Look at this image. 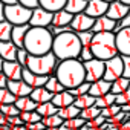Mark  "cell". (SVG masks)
Returning <instances> with one entry per match:
<instances>
[{
	"mask_svg": "<svg viewBox=\"0 0 130 130\" xmlns=\"http://www.w3.org/2000/svg\"><path fill=\"white\" fill-rule=\"evenodd\" d=\"M29 57H31V54L25 49V47H19V52H17V63H20L23 68H26L28 66V61H29Z\"/></svg>",
	"mask_w": 130,
	"mask_h": 130,
	"instance_id": "60d3db41",
	"label": "cell"
},
{
	"mask_svg": "<svg viewBox=\"0 0 130 130\" xmlns=\"http://www.w3.org/2000/svg\"><path fill=\"white\" fill-rule=\"evenodd\" d=\"M118 25L116 20L107 17V15H103V17H98L95 19V25H93V32L95 34H100V32H113L115 26Z\"/></svg>",
	"mask_w": 130,
	"mask_h": 130,
	"instance_id": "2e32d148",
	"label": "cell"
},
{
	"mask_svg": "<svg viewBox=\"0 0 130 130\" xmlns=\"http://www.w3.org/2000/svg\"><path fill=\"white\" fill-rule=\"evenodd\" d=\"M29 29H31V25L14 26L12 35H11V41H12L17 47H25V40H26V34H28Z\"/></svg>",
	"mask_w": 130,
	"mask_h": 130,
	"instance_id": "d6986e66",
	"label": "cell"
},
{
	"mask_svg": "<svg viewBox=\"0 0 130 130\" xmlns=\"http://www.w3.org/2000/svg\"><path fill=\"white\" fill-rule=\"evenodd\" d=\"M128 104H130V103H128Z\"/></svg>",
	"mask_w": 130,
	"mask_h": 130,
	"instance_id": "03108f58",
	"label": "cell"
},
{
	"mask_svg": "<svg viewBox=\"0 0 130 130\" xmlns=\"http://www.w3.org/2000/svg\"><path fill=\"white\" fill-rule=\"evenodd\" d=\"M93 58H95V55H93V52H92L90 46H83V49H81V54H80L78 60H80L81 63H87V61H90V60H93Z\"/></svg>",
	"mask_w": 130,
	"mask_h": 130,
	"instance_id": "b9f144b4",
	"label": "cell"
},
{
	"mask_svg": "<svg viewBox=\"0 0 130 130\" xmlns=\"http://www.w3.org/2000/svg\"><path fill=\"white\" fill-rule=\"evenodd\" d=\"M83 44L78 38L77 32H64L57 37H54V44H52V52L55 57L63 61V60H72L78 58L81 54Z\"/></svg>",
	"mask_w": 130,
	"mask_h": 130,
	"instance_id": "7a4b0ae2",
	"label": "cell"
},
{
	"mask_svg": "<svg viewBox=\"0 0 130 130\" xmlns=\"http://www.w3.org/2000/svg\"><path fill=\"white\" fill-rule=\"evenodd\" d=\"M115 103H116V95H115V93H112V92H109L107 95L96 98L95 106H96V107H100V109H106V107H110V106H112V104H115Z\"/></svg>",
	"mask_w": 130,
	"mask_h": 130,
	"instance_id": "d6a6232c",
	"label": "cell"
},
{
	"mask_svg": "<svg viewBox=\"0 0 130 130\" xmlns=\"http://www.w3.org/2000/svg\"><path fill=\"white\" fill-rule=\"evenodd\" d=\"M66 2L68 0H40V6L51 12H57L66 8Z\"/></svg>",
	"mask_w": 130,
	"mask_h": 130,
	"instance_id": "484cf974",
	"label": "cell"
},
{
	"mask_svg": "<svg viewBox=\"0 0 130 130\" xmlns=\"http://www.w3.org/2000/svg\"><path fill=\"white\" fill-rule=\"evenodd\" d=\"M52 103L58 107V109H64V107H69L75 103V96L71 95L69 90H64V92H60V93H55L54 98H52Z\"/></svg>",
	"mask_w": 130,
	"mask_h": 130,
	"instance_id": "44dd1931",
	"label": "cell"
},
{
	"mask_svg": "<svg viewBox=\"0 0 130 130\" xmlns=\"http://www.w3.org/2000/svg\"><path fill=\"white\" fill-rule=\"evenodd\" d=\"M101 115H103L104 118H112L110 113H109V109H107V107H106V109H101Z\"/></svg>",
	"mask_w": 130,
	"mask_h": 130,
	"instance_id": "680465c9",
	"label": "cell"
},
{
	"mask_svg": "<svg viewBox=\"0 0 130 130\" xmlns=\"http://www.w3.org/2000/svg\"><path fill=\"white\" fill-rule=\"evenodd\" d=\"M109 92H112V83H110V81H106V80L103 78V80H100V81L92 83L89 93H90L92 96H95V98H100V96L107 95Z\"/></svg>",
	"mask_w": 130,
	"mask_h": 130,
	"instance_id": "ffe728a7",
	"label": "cell"
},
{
	"mask_svg": "<svg viewBox=\"0 0 130 130\" xmlns=\"http://www.w3.org/2000/svg\"><path fill=\"white\" fill-rule=\"evenodd\" d=\"M29 96H31L37 104H43V103H49V101H52L54 93H51L46 87H37V89L32 90V93H31Z\"/></svg>",
	"mask_w": 130,
	"mask_h": 130,
	"instance_id": "603a6c76",
	"label": "cell"
},
{
	"mask_svg": "<svg viewBox=\"0 0 130 130\" xmlns=\"http://www.w3.org/2000/svg\"><path fill=\"white\" fill-rule=\"evenodd\" d=\"M101 115V109L100 107H96V106H92V107H89V109H84V110H81V118L84 119V121H93L96 116H100Z\"/></svg>",
	"mask_w": 130,
	"mask_h": 130,
	"instance_id": "e575fe53",
	"label": "cell"
},
{
	"mask_svg": "<svg viewBox=\"0 0 130 130\" xmlns=\"http://www.w3.org/2000/svg\"><path fill=\"white\" fill-rule=\"evenodd\" d=\"M118 25H119L121 31H122L124 28H130V14H128V15H125L122 20H119V22H118Z\"/></svg>",
	"mask_w": 130,
	"mask_h": 130,
	"instance_id": "f907efd6",
	"label": "cell"
},
{
	"mask_svg": "<svg viewBox=\"0 0 130 130\" xmlns=\"http://www.w3.org/2000/svg\"><path fill=\"white\" fill-rule=\"evenodd\" d=\"M121 2H122V3H125V5H128V6H130V0H121Z\"/></svg>",
	"mask_w": 130,
	"mask_h": 130,
	"instance_id": "be15d7a7",
	"label": "cell"
},
{
	"mask_svg": "<svg viewBox=\"0 0 130 130\" xmlns=\"http://www.w3.org/2000/svg\"><path fill=\"white\" fill-rule=\"evenodd\" d=\"M23 66L17 61H5L3 64V74L8 77L9 81H17V80H22L23 78Z\"/></svg>",
	"mask_w": 130,
	"mask_h": 130,
	"instance_id": "5bb4252c",
	"label": "cell"
},
{
	"mask_svg": "<svg viewBox=\"0 0 130 130\" xmlns=\"http://www.w3.org/2000/svg\"><path fill=\"white\" fill-rule=\"evenodd\" d=\"M93 25H95V19L87 15L86 12H81V14H77L74 15V20L71 23V28L74 32H84V31H92L93 29Z\"/></svg>",
	"mask_w": 130,
	"mask_h": 130,
	"instance_id": "30bf717a",
	"label": "cell"
},
{
	"mask_svg": "<svg viewBox=\"0 0 130 130\" xmlns=\"http://www.w3.org/2000/svg\"><path fill=\"white\" fill-rule=\"evenodd\" d=\"M124 61V75L125 78H130V57H122Z\"/></svg>",
	"mask_w": 130,
	"mask_h": 130,
	"instance_id": "bcb514c9",
	"label": "cell"
},
{
	"mask_svg": "<svg viewBox=\"0 0 130 130\" xmlns=\"http://www.w3.org/2000/svg\"><path fill=\"white\" fill-rule=\"evenodd\" d=\"M19 3L28 9H35L40 6V0H19Z\"/></svg>",
	"mask_w": 130,
	"mask_h": 130,
	"instance_id": "ee69618b",
	"label": "cell"
},
{
	"mask_svg": "<svg viewBox=\"0 0 130 130\" xmlns=\"http://www.w3.org/2000/svg\"><path fill=\"white\" fill-rule=\"evenodd\" d=\"M54 35L47 28H31L26 34L25 49L31 55H44L52 52Z\"/></svg>",
	"mask_w": 130,
	"mask_h": 130,
	"instance_id": "3957f363",
	"label": "cell"
},
{
	"mask_svg": "<svg viewBox=\"0 0 130 130\" xmlns=\"http://www.w3.org/2000/svg\"><path fill=\"white\" fill-rule=\"evenodd\" d=\"M31 17H32V9L25 8V6H22L20 3L6 5V6H5V20H8V22L12 23L14 26L29 25Z\"/></svg>",
	"mask_w": 130,
	"mask_h": 130,
	"instance_id": "8992f818",
	"label": "cell"
},
{
	"mask_svg": "<svg viewBox=\"0 0 130 130\" xmlns=\"http://www.w3.org/2000/svg\"><path fill=\"white\" fill-rule=\"evenodd\" d=\"M84 69H86V81L89 83H95L104 78V72H106V61L93 58L87 63H84Z\"/></svg>",
	"mask_w": 130,
	"mask_h": 130,
	"instance_id": "52a82bcc",
	"label": "cell"
},
{
	"mask_svg": "<svg viewBox=\"0 0 130 130\" xmlns=\"http://www.w3.org/2000/svg\"><path fill=\"white\" fill-rule=\"evenodd\" d=\"M47 29H49V32H51L54 37H57V35H60V34H64V32H71V31H72L71 26H54V25H51ZM72 32H74V31H72Z\"/></svg>",
	"mask_w": 130,
	"mask_h": 130,
	"instance_id": "7bdbcfd3",
	"label": "cell"
},
{
	"mask_svg": "<svg viewBox=\"0 0 130 130\" xmlns=\"http://www.w3.org/2000/svg\"><path fill=\"white\" fill-rule=\"evenodd\" d=\"M37 112L43 116V118H47V116H52V115H57L58 113V107L49 101V103H43V104H38L37 107Z\"/></svg>",
	"mask_w": 130,
	"mask_h": 130,
	"instance_id": "83f0119b",
	"label": "cell"
},
{
	"mask_svg": "<svg viewBox=\"0 0 130 130\" xmlns=\"http://www.w3.org/2000/svg\"><path fill=\"white\" fill-rule=\"evenodd\" d=\"M19 47L9 40V41H0V57L5 61H15L17 60Z\"/></svg>",
	"mask_w": 130,
	"mask_h": 130,
	"instance_id": "ac0fdd59",
	"label": "cell"
},
{
	"mask_svg": "<svg viewBox=\"0 0 130 130\" xmlns=\"http://www.w3.org/2000/svg\"><path fill=\"white\" fill-rule=\"evenodd\" d=\"M121 110L125 112V113H130V104H122L121 106Z\"/></svg>",
	"mask_w": 130,
	"mask_h": 130,
	"instance_id": "91938a15",
	"label": "cell"
},
{
	"mask_svg": "<svg viewBox=\"0 0 130 130\" xmlns=\"http://www.w3.org/2000/svg\"><path fill=\"white\" fill-rule=\"evenodd\" d=\"M93 37H95V32H93V31L78 32V38H80V41H81L83 46H90L92 41H93Z\"/></svg>",
	"mask_w": 130,
	"mask_h": 130,
	"instance_id": "ab89813d",
	"label": "cell"
},
{
	"mask_svg": "<svg viewBox=\"0 0 130 130\" xmlns=\"http://www.w3.org/2000/svg\"><path fill=\"white\" fill-rule=\"evenodd\" d=\"M8 89L17 96V98H22V96H29L31 93H32V87L28 84V83H25L23 80H17V81H9L8 83Z\"/></svg>",
	"mask_w": 130,
	"mask_h": 130,
	"instance_id": "e0dca14e",
	"label": "cell"
},
{
	"mask_svg": "<svg viewBox=\"0 0 130 130\" xmlns=\"http://www.w3.org/2000/svg\"><path fill=\"white\" fill-rule=\"evenodd\" d=\"M122 75H124V61H122L121 55L106 61V72H104V80L106 81L113 83L118 78H121Z\"/></svg>",
	"mask_w": 130,
	"mask_h": 130,
	"instance_id": "ba28073f",
	"label": "cell"
},
{
	"mask_svg": "<svg viewBox=\"0 0 130 130\" xmlns=\"http://www.w3.org/2000/svg\"><path fill=\"white\" fill-rule=\"evenodd\" d=\"M51 93H60V92H64L66 90V87H64L61 83H60V80L55 77V75H51L49 77V80H47V83H46V86H44Z\"/></svg>",
	"mask_w": 130,
	"mask_h": 130,
	"instance_id": "4dcf8cb0",
	"label": "cell"
},
{
	"mask_svg": "<svg viewBox=\"0 0 130 130\" xmlns=\"http://www.w3.org/2000/svg\"><path fill=\"white\" fill-rule=\"evenodd\" d=\"M0 112L6 116H19L20 110L15 107V104H0Z\"/></svg>",
	"mask_w": 130,
	"mask_h": 130,
	"instance_id": "f35d334b",
	"label": "cell"
},
{
	"mask_svg": "<svg viewBox=\"0 0 130 130\" xmlns=\"http://www.w3.org/2000/svg\"><path fill=\"white\" fill-rule=\"evenodd\" d=\"M52 19H54V12L38 6L35 9H32V17H31V28H49L52 25Z\"/></svg>",
	"mask_w": 130,
	"mask_h": 130,
	"instance_id": "9c48e42d",
	"label": "cell"
},
{
	"mask_svg": "<svg viewBox=\"0 0 130 130\" xmlns=\"http://www.w3.org/2000/svg\"><path fill=\"white\" fill-rule=\"evenodd\" d=\"M31 116H32V112H20V118L23 119L25 124L31 122Z\"/></svg>",
	"mask_w": 130,
	"mask_h": 130,
	"instance_id": "db71d44e",
	"label": "cell"
},
{
	"mask_svg": "<svg viewBox=\"0 0 130 130\" xmlns=\"http://www.w3.org/2000/svg\"><path fill=\"white\" fill-rule=\"evenodd\" d=\"M98 130H119V125H116V124H110V122H104Z\"/></svg>",
	"mask_w": 130,
	"mask_h": 130,
	"instance_id": "816d5d0a",
	"label": "cell"
},
{
	"mask_svg": "<svg viewBox=\"0 0 130 130\" xmlns=\"http://www.w3.org/2000/svg\"><path fill=\"white\" fill-rule=\"evenodd\" d=\"M86 122H87V121H84L81 116H78V118H74V119H68V121H64V124H63V125H66L69 130H80Z\"/></svg>",
	"mask_w": 130,
	"mask_h": 130,
	"instance_id": "74e56055",
	"label": "cell"
},
{
	"mask_svg": "<svg viewBox=\"0 0 130 130\" xmlns=\"http://www.w3.org/2000/svg\"><path fill=\"white\" fill-rule=\"evenodd\" d=\"M41 122L47 127V128H58L64 124V119L57 113V115H52V116H47V118H43Z\"/></svg>",
	"mask_w": 130,
	"mask_h": 130,
	"instance_id": "836d02e7",
	"label": "cell"
},
{
	"mask_svg": "<svg viewBox=\"0 0 130 130\" xmlns=\"http://www.w3.org/2000/svg\"><path fill=\"white\" fill-rule=\"evenodd\" d=\"M90 49L95 55V58L107 61L110 58H115L119 55L118 46H116V35L113 32H100L95 34L93 41L90 44Z\"/></svg>",
	"mask_w": 130,
	"mask_h": 130,
	"instance_id": "277c9868",
	"label": "cell"
},
{
	"mask_svg": "<svg viewBox=\"0 0 130 130\" xmlns=\"http://www.w3.org/2000/svg\"><path fill=\"white\" fill-rule=\"evenodd\" d=\"M106 2L107 3H112V2H116V0H106Z\"/></svg>",
	"mask_w": 130,
	"mask_h": 130,
	"instance_id": "e7e4bbea",
	"label": "cell"
},
{
	"mask_svg": "<svg viewBox=\"0 0 130 130\" xmlns=\"http://www.w3.org/2000/svg\"><path fill=\"white\" fill-rule=\"evenodd\" d=\"M5 3L2 2V0H0V22H3L5 20Z\"/></svg>",
	"mask_w": 130,
	"mask_h": 130,
	"instance_id": "11a10c76",
	"label": "cell"
},
{
	"mask_svg": "<svg viewBox=\"0 0 130 130\" xmlns=\"http://www.w3.org/2000/svg\"><path fill=\"white\" fill-rule=\"evenodd\" d=\"M12 29H14V25L9 23L8 20L0 22V41H9L12 35Z\"/></svg>",
	"mask_w": 130,
	"mask_h": 130,
	"instance_id": "1f68e13d",
	"label": "cell"
},
{
	"mask_svg": "<svg viewBox=\"0 0 130 130\" xmlns=\"http://www.w3.org/2000/svg\"><path fill=\"white\" fill-rule=\"evenodd\" d=\"M107 9H109V3L106 0H89L87 3V8H86V14L93 17V19H98V17H103L107 14Z\"/></svg>",
	"mask_w": 130,
	"mask_h": 130,
	"instance_id": "4fadbf2b",
	"label": "cell"
},
{
	"mask_svg": "<svg viewBox=\"0 0 130 130\" xmlns=\"http://www.w3.org/2000/svg\"><path fill=\"white\" fill-rule=\"evenodd\" d=\"M8 83H9L8 77H6L3 72H0V89H5V87H8Z\"/></svg>",
	"mask_w": 130,
	"mask_h": 130,
	"instance_id": "f5cc1de1",
	"label": "cell"
},
{
	"mask_svg": "<svg viewBox=\"0 0 130 130\" xmlns=\"http://www.w3.org/2000/svg\"><path fill=\"white\" fill-rule=\"evenodd\" d=\"M2 2L5 5H15V3H19V0H2Z\"/></svg>",
	"mask_w": 130,
	"mask_h": 130,
	"instance_id": "94428289",
	"label": "cell"
},
{
	"mask_svg": "<svg viewBox=\"0 0 130 130\" xmlns=\"http://www.w3.org/2000/svg\"><path fill=\"white\" fill-rule=\"evenodd\" d=\"M107 109H109V113H110V116H112V118L121 112V106H119V104H116V103H115V104H112V106H110V107H107Z\"/></svg>",
	"mask_w": 130,
	"mask_h": 130,
	"instance_id": "c3c4849f",
	"label": "cell"
},
{
	"mask_svg": "<svg viewBox=\"0 0 130 130\" xmlns=\"http://www.w3.org/2000/svg\"><path fill=\"white\" fill-rule=\"evenodd\" d=\"M6 124H8V116L0 112V127H2V125H6Z\"/></svg>",
	"mask_w": 130,
	"mask_h": 130,
	"instance_id": "9f6ffc18",
	"label": "cell"
},
{
	"mask_svg": "<svg viewBox=\"0 0 130 130\" xmlns=\"http://www.w3.org/2000/svg\"><path fill=\"white\" fill-rule=\"evenodd\" d=\"M116 46L121 57H130V28H124L116 34Z\"/></svg>",
	"mask_w": 130,
	"mask_h": 130,
	"instance_id": "7c38bea8",
	"label": "cell"
},
{
	"mask_svg": "<svg viewBox=\"0 0 130 130\" xmlns=\"http://www.w3.org/2000/svg\"><path fill=\"white\" fill-rule=\"evenodd\" d=\"M128 87H130V78L121 77V78H118L116 81L112 83V93H115V95L124 93Z\"/></svg>",
	"mask_w": 130,
	"mask_h": 130,
	"instance_id": "f1b7e54d",
	"label": "cell"
},
{
	"mask_svg": "<svg viewBox=\"0 0 130 130\" xmlns=\"http://www.w3.org/2000/svg\"><path fill=\"white\" fill-rule=\"evenodd\" d=\"M74 20V15L71 12H68L66 9H61L54 12V19H52V25L54 26H71Z\"/></svg>",
	"mask_w": 130,
	"mask_h": 130,
	"instance_id": "7402d4cb",
	"label": "cell"
},
{
	"mask_svg": "<svg viewBox=\"0 0 130 130\" xmlns=\"http://www.w3.org/2000/svg\"><path fill=\"white\" fill-rule=\"evenodd\" d=\"M15 107H17L20 112H34V110H37L38 104H37L31 96H22V98H17Z\"/></svg>",
	"mask_w": 130,
	"mask_h": 130,
	"instance_id": "d4e9b609",
	"label": "cell"
},
{
	"mask_svg": "<svg viewBox=\"0 0 130 130\" xmlns=\"http://www.w3.org/2000/svg\"><path fill=\"white\" fill-rule=\"evenodd\" d=\"M8 124H11L12 127H20V125H26V124L23 122V119L20 118V115H19V116H8Z\"/></svg>",
	"mask_w": 130,
	"mask_h": 130,
	"instance_id": "f6af8a7d",
	"label": "cell"
},
{
	"mask_svg": "<svg viewBox=\"0 0 130 130\" xmlns=\"http://www.w3.org/2000/svg\"><path fill=\"white\" fill-rule=\"evenodd\" d=\"M60 60L55 57L54 52L44 54V55H31L28 61V69L37 75H46L51 77L55 74L57 66H58Z\"/></svg>",
	"mask_w": 130,
	"mask_h": 130,
	"instance_id": "5b68a950",
	"label": "cell"
},
{
	"mask_svg": "<svg viewBox=\"0 0 130 130\" xmlns=\"http://www.w3.org/2000/svg\"><path fill=\"white\" fill-rule=\"evenodd\" d=\"M58 115L64 119V121H68V119H74V118H78L81 115V109H78L75 104L69 106V107H64V109H58Z\"/></svg>",
	"mask_w": 130,
	"mask_h": 130,
	"instance_id": "4316f807",
	"label": "cell"
},
{
	"mask_svg": "<svg viewBox=\"0 0 130 130\" xmlns=\"http://www.w3.org/2000/svg\"><path fill=\"white\" fill-rule=\"evenodd\" d=\"M60 83L66 87V90L69 89H75L78 87L81 83L86 81V69H84V63H81L78 58H72V60H63L58 63L57 71L54 74Z\"/></svg>",
	"mask_w": 130,
	"mask_h": 130,
	"instance_id": "6da1fadb",
	"label": "cell"
},
{
	"mask_svg": "<svg viewBox=\"0 0 130 130\" xmlns=\"http://www.w3.org/2000/svg\"><path fill=\"white\" fill-rule=\"evenodd\" d=\"M106 119H107V118H104L103 115H100V116H96V118L92 121V124H93V127H95V128H100V127L106 122Z\"/></svg>",
	"mask_w": 130,
	"mask_h": 130,
	"instance_id": "681fc988",
	"label": "cell"
},
{
	"mask_svg": "<svg viewBox=\"0 0 130 130\" xmlns=\"http://www.w3.org/2000/svg\"><path fill=\"white\" fill-rule=\"evenodd\" d=\"M119 130H130V121L121 124V125H119Z\"/></svg>",
	"mask_w": 130,
	"mask_h": 130,
	"instance_id": "6f0895ef",
	"label": "cell"
},
{
	"mask_svg": "<svg viewBox=\"0 0 130 130\" xmlns=\"http://www.w3.org/2000/svg\"><path fill=\"white\" fill-rule=\"evenodd\" d=\"M128 14H130V6L125 5V3H122L121 0H116V2L109 3V9H107L106 15L110 17V19H113V20H116V22H119V20H122Z\"/></svg>",
	"mask_w": 130,
	"mask_h": 130,
	"instance_id": "8fae6325",
	"label": "cell"
},
{
	"mask_svg": "<svg viewBox=\"0 0 130 130\" xmlns=\"http://www.w3.org/2000/svg\"><path fill=\"white\" fill-rule=\"evenodd\" d=\"M26 127H28V130H46L47 127L40 121V122H35V124H26Z\"/></svg>",
	"mask_w": 130,
	"mask_h": 130,
	"instance_id": "7dc6e473",
	"label": "cell"
},
{
	"mask_svg": "<svg viewBox=\"0 0 130 130\" xmlns=\"http://www.w3.org/2000/svg\"><path fill=\"white\" fill-rule=\"evenodd\" d=\"M87 3H89V0H68L64 9L68 12H71L72 15H77V14H81L86 11Z\"/></svg>",
	"mask_w": 130,
	"mask_h": 130,
	"instance_id": "cb8c5ba5",
	"label": "cell"
},
{
	"mask_svg": "<svg viewBox=\"0 0 130 130\" xmlns=\"http://www.w3.org/2000/svg\"><path fill=\"white\" fill-rule=\"evenodd\" d=\"M95 101H96V98L92 96L90 93H87V95H81V96L75 98V103H74V104H75L78 109L84 110V109H89V107L95 106Z\"/></svg>",
	"mask_w": 130,
	"mask_h": 130,
	"instance_id": "f546056e",
	"label": "cell"
},
{
	"mask_svg": "<svg viewBox=\"0 0 130 130\" xmlns=\"http://www.w3.org/2000/svg\"><path fill=\"white\" fill-rule=\"evenodd\" d=\"M3 64H5V60H3L2 57H0V72L3 71Z\"/></svg>",
	"mask_w": 130,
	"mask_h": 130,
	"instance_id": "6125c7cd",
	"label": "cell"
},
{
	"mask_svg": "<svg viewBox=\"0 0 130 130\" xmlns=\"http://www.w3.org/2000/svg\"><path fill=\"white\" fill-rule=\"evenodd\" d=\"M15 101H17V96L8 87L0 89V104H15Z\"/></svg>",
	"mask_w": 130,
	"mask_h": 130,
	"instance_id": "d590c367",
	"label": "cell"
},
{
	"mask_svg": "<svg viewBox=\"0 0 130 130\" xmlns=\"http://www.w3.org/2000/svg\"><path fill=\"white\" fill-rule=\"evenodd\" d=\"M90 86H92V83L84 81V83H81L78 87L69 89V92H71V95H74L75 98H78V96H81V95H87V93L90 92Z\"/></svg>",
	"mask_w": 130,
	"mask_h": 130,
	"instance_id": "8d00e7d4",
	"label": "cell"
},
{
	"mask_svg": "<svg viewBox=\"0 0 130 130\" xmlns=\"http://www.w3.org/2000/svg\"><path fill=\"white\" fill-rule=\"evenodd\" d=\"M22 80L25 83H28L32 89H37V87H44L46 83H47V80H49V77H46V75H37V74L31 72L28 68H25L23 69V78Z\"/></svg>",
	"mask_w": 130,
	"mask_h": 130,
	"instance_id": "9a60e30c",
	"label": "cell"
}]
</instances>
